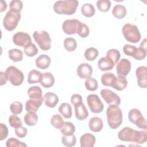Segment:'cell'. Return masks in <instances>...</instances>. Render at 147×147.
Instances as JSON below:
<instances>
[{"label": "cell", "mask_w": 147, "mask_h": 147, "mask_svg": "<svg viewBox=\"0 0 147 147\" xmlns=\"http://www.w3.org/2000/svg\"><path fill=\"white\" fill-rule=\"evenodd\" d=\"M81 12L84 16L90 18L94 16L95 9L92 4L84 3L81 7Z\"/></svg>", "instance_id": "33"}, {"label": "cell", "mask_w": 147, "mask_h": 147, "mask_svg": "<svg viewBox=\"0 0 147 147\" xmlns=\"http://www.w3.org/2000/svg\"><path fill=\"white\" fill-rule=\"evenodd\" d=\"M58 111L66 119H69L72 117V108L71 106L68 103H61L58 109Z\"/></svg>", "instance_id": "27"}, {"label": "cell", "mask_w": 147, "mask_h": 147, "mask_svg": "<svg viewBox=\"0 0 147 147\" xmlns=\"http://www.w3.org/2000/svg\"><path fill=\"white\" fill-rule=\"evenodd\" d=\"M127 85V80L125 76H118L112 87L117 91H122L126 88Z\"/></svg>", "instance_id": "30"}, {"label": "cell", "mask_w": 147, "mask_h": 147, "mask_svg": "<svg viewBox=\"0 0 147 147\" xmlns=\"http://www.w3.org/2000/svg\"><path fill=\"white\" fill-rule=\"evenodd\" d=\"M87 103L93 113H100L104 108V105L99 97L96 94H90L87 97Z\"/></svg>", "instance_id": "9"}, {"label": "cell", "mask_w": 147, "mask_h": 147, "mask_svg": "<svg viewBox=\"0 0 147 147\" xmlns=\"http://www.w3.org/2000/svg\"><path fill=\"white\" fill-rule=\"evenodd\" d=\"M27 129L24 126H20L15 128V134L19 138H24L26 136Z\"/></svg>", "instance_id": "50"}, {"label": "cell", "mask_w": 147, "mask_h": 147, "mask_svg": "<svg viewBox=\"0 0 147 147\" xmlns=\"http://www.w3.org/2000/svg\"><path fill=\"white\" fill-rule=\"evenodd\" d=\"M79 2L76 0L57 1L53 4V10L58 14L72 15L77 9Z\"/></svg>", "instance_id": "2"}, {"label": "cell", "mask_w": 147, "mask_h": 147, "mask_svg": "<svg viewBox=\"0 0 147 147\" xmlns=\"http://www.w3.org/2000/svg\"><path fill=\"white\" fill-rule=\"evenodd\" d=\"M131 70V63L125 58L118 61L116 65V71L118 76H126Z\"/></svg>", "instance_id": "13"}, {"label": "cell", "mask_w": 147, "mask_h": 147, "mask_svg": "<svg viewBox=\"0 0 147 147\" xmlns=\"http://www.w3.org/2000/svg\"><path fill=\"white\" fill-rule=\"evenodd\" d=\"M111 3L109 0H99L96 2L98 10L102 12L108 11L111 7Z\"/></svg>", "instance_id": "41"}, {"label": "cell", "mask_w": 147, "mask_h": 147, "mask_svg": "<svg viewBox=\"0 0 147 147\" xmlns=\"http://www.w3.org/2000/svg\"><path fill=\"white\" fill-rule=\"evenodd\" d=\"M25 123L29 126H35L38 122V116L34 112H28L24 116Z\"/></svg>", "instance_id": "32"}, {"label": "cell", "mask_w": 147, "mask_h": 147, "mask_svg": "<svg viewBox=\"0 0 147 147\" xmlns=\"http://www.w3.org/2000/svg\"><path fill=\"white\" fill-rule=\"evenodd\" d=\"M10 110L13 114H20L23 110V105L20 102H14L11 103Z\"/></svg>", "instance_id": "44"}, {"label": "cell", "mask_w": 147, "mask_h": 147, "mask_svg": "<svg viewBox=\"0 0 147 147\" xmlns=\"http://www.w3.org/2000/svg\"><path fill=\"white\" fill-rule=\"evenodd\" d=\"M41 75L42 74L38 70L32 69L28 74V82L30 84L38 83L40 82Z\"/></svg>", "instance_id": "29"}, {"label": "cell", "mask_w": 147, "mask_h": 147, "mask_svg": "<svg viewBox=\"0 0 147 147\" xmlns=\"http://www.w3.org/2000/svg\"><path fill=\"white\" fill-rule=\"evenodd\" d=\"M118 138L125 142L144 144L147 141V133L144 130H136L130 127H125L118 134Z\"/></svg>", "instance_id": "1"}, {"label": "cell", "mask_w": 147, "mask_h": 147, "mask_svg": "<svg viewBox=\"0 0 147 147\" xmlns=\"http://www.w3.org/2000/svg\"><path fill=\"white\" fill-rule=\"evenodd\" d=\"M146 56V49L143 48L142 47H139L137 48V52L134 56V59L137 60H141L144 59Z\"/></svg>", "instance_id": "48"}, {"label": "cell", "mask_w": 147, "mask_h": 147, "mask_svg": "<svg viewBox=\"0 0 147 147\" xmlns=\"http://www.w3.org/2000/svg\"><path fill=\"white\" fill-rule=\"evenodd\" d=\"M7 8V4L6 2L4 1H1V10H0V12L2 13L3 11L6 10Z\"/></svg>", "instance_id": "53"}, {"label": "cell", "mask_w": 147, "mask_h": 147, "mask_svg": "<svg viewBox=\"0 0 147 147\" xmlns=\"http://www.w3.org/2000/svg\"><path fill=\"white\" fill-rule=\"evenodd\" d=\"M126 9L122 5H116L114 6L112 13L113 16L117 19H122L126 15Z\"/></svg>", "instance_id": "25"}, {"label": "cell", "mask_w": 147, "mask_h": 147, "mask_svg": "<svg viewBox=\"0 0 147 147\" xmlns=\"http://www.w3.org/2000/svg\"><path fill=\"white\" fill-rule=\"evenodd\" d=\"M63 45L67 51L72 52L77 48V42L74 38L67 37L64 40Z\"/></svg>", "instance_id": "34"}, {"label": "cell", "mask_w": 147, "mask_h": 147, "mask_svg": "<svg viewBox=\"0 0 147 147\" xmlns=\"http://www.w3.org/2000/svg\"><path fill=\"white\" fill-rule=\"evenodd\" d=\"M44 104L48 107H55L59 102L58 96L53 92H47L43 96Z\"/></svg>", "instance_id": "18"}, {"label": "cell", "mask_w": 147, "mask_h": 147, "mask_svg": "<svg viewBox=\"0 0 147 147\" xmlns=\"http://www.w3.org/2000/svg\"><path fill=\"white\" fill-rule=\"evenodd\" d=\"M30 35L23 32H18L13 36V42L14 44L20 47H25L31 42Z\"/></svg>", "instance_id": "12"}, {"label": "cell", "mask_w": 147, "mask_h": 147, "mask_svg": "<svg viewBox=\"0 0 147 147\" xmlns=\"http://www.w3.org/2000/svg\"><path fill=\"white\" fill-rule=\"evenodd\" d=\"M106 57H108L109 59H110L115 65L119 60V59L121 57V54L119 51H118L116 49L113 48V49H109L107 52Z\"/></svg>", "instance_id": "36"}, {"label": "cell", "mask_w": 147, "mask_h": 147, "mask_svg": "<svg viewBox=\"0 0 147 147\" xmlns=\"http://www.w3.org/2000/svg\"><path fill=\"white\" fill-rule=\"evenodd\" d=\"M89 33L90 29L88 26L86 24L80 22L76 34H78L82 38H86L89 35Z\"/></svg>", "instance_id": "42"}, {"label": "cell", "mask_w": 147, "mask_h": 147, "mask_svg": "<svg viewBox=\"0 0 147 147\" xmlns=\"http://www.w3.org/2000/svg\"><path fill=\"white\" fill-rule=\"evenodd\" d=\"M103 126L102 119L98 117H94L90 119L88 122V127L90 129L94 132L100 131Z\"/></svg>", "instance_id": "22"}, {"label": "cell", "mask_w": 147, "mask_h": 147, "mask_svg": "<svg viewBox=\"0 0 147 147\" xmlns=\"http://www.w3.org/2000/svg\"><path fill=\"white\" fill-rule=\"evenodd\" d=\"M39 83L44 87L48 88L53 86L55 78L51 72H44L42 74Z\"/></svg>", "instance_id": "21"}, {"label": "cell", "mask_w": 147, "mask_h": 147, "mask_svg": "<svg viewBox=\"0 0 147 147\" xmlns=\"http://www.w3.org/2000/svg\"><path fill=\"white\" fill-rule=\"evenodd\" d=\"M84 85L86 88L90 91H94L97 90L98 87V83L97 80L91 77L86 79Z\"/></svg>", "instance_id": "38"}, {"label": "cell", "mask_w": 147, "mask_h": 147, "mask_svg": "<svg viewBox=\"0 0 147 147\" xmlns=\"http://www.w3.org/2000/svg\"><path fill=\"white\" fill-rule=\"evenodd\" d=\"M20 19L21 13L20 11L10 10L3 18V25L6 30L12 31L16 28Z\"/></svg>", "instance_id": "5"}, {"label": "cell", "mask_w": 147, "mask_h": 147, "mask_svg": "<svg viewBox=\"0 0 147 147\" xmlns=\"http://www.w3.org/2000/svg\"><path fill=\"white\" fill-rule=\"evenodd\" d=\"M42 102H44L43 97L39 99H32L28 100L25 103V109L27 112L37 111L39 107L41 106Z\"/></svg>", "instance_id": "17"}, {"label": "cell", "mask_w": 147, "mask_h": 147, "mask_svg": "<svg viewBox=\"0 0 147 147\" xmlns=\"http://www.w3.org/2000/svg\"><path fill=\"white\" fill-rule=\"evenodd\" d=\"M42 94L41 88L37 86L30 87L28 90V95L32 99H39L42 98Z\"/></svg>", "instance_id": "26"}, {"label": "cell", "mask_w": 147, "mask_h": 147, "mask_svg": "<svg viewBox=\"0 0 147 147\" xmlns=\"http://www.w3.org/2000/svg\"><path fill=\"white\" fill-rule=\"evenodd\" d=\"M8 128L3 123H0V141H3L8 136Z\"/></svg>", "instance_id": "49"}, {"label": "cell", "mask_w": 147, "mask_h": 147, "mask_svg": "<svg viewBox=\"0 0 147 147\" xmlns=\"http://www.w3.org/2000/svg\"><path fill=\"white\" fill-rule=\"evenodd\" d=\"M62 144L68 147H71L75 145L76 142V139L75 136L73 134L70 136H63L61 138Z\"/></svg>", "instance_id": "39"}, {"label": "cell", "mask_w": 147, "mask_h": 147, "mask_svg": "<svg viewBox=\"0 0 147 147\" xmlns=\"http://www.w3.org/2000/svg\"><path fill=\"white\" fill-rule=\"evenodd\" d=\"M100 96L109 105H119L121 98L113 91L109 89H103L100 92Z\"/></svg>", "instance_id": "10"}, {"label": "cell", "mask_w": 147, "mask_h": 147, "mask_svg": "<svg viewBox=\"0 0 147 147\" xmlns=\"http://www.w3.org/2000/svg\"><path fill=\"white\" fill-rule=\"evenodd\" d=\"M74 109L75 117L79 121L84 120L88 117V110L83 102L75 105Z\"/></svg>", "instance_id": "16"}, {"label": "cell", "mask_w": 147, "mask_h": 147, "mask_svg": "<svg viewBox=\"0 0 147 147\" xmlns=\"http://www.w3.org/2000/svg\"><path fill=\"white\" fill-rule=\"evenodd\" d=\"M71 103L75 106L77 104L81 103L83 102V99L82 96L78 94H73L71 97Z\"/></svg>", "instance_id": "51"}, {"label": "cell", "mask_w": 147, "mask_h": 147, "mask_svg": "<svg viewBox=\"0 0 147 147\" xmlns=\"http://www.w3.org/2000/svg\"><path fill=\"white\" fill-rule=\"evenodd\" d=\"M117 76L112 72H106L103 74L101 77V83L103 86L108 87H113L114 84Z\"/></svg>", "instance_id": "24"}, {"label": "cell", "mask_w": 147, "mask_h": 147, "mask_svg": "<svg viewBox=\"0 0 147 147\" xmlns=\"http://www.w3.org/2000/svg\"><path fill=\"white\" fill-rule=\"evenodd\" d=\"M33 37L40 48L43 51H48L51 48V38L49 33L45 30H36Z\"/></svg>", "instance_id": "6"}, {"label": "cell", "mask_w": 147, "mask_h": 147, "mask_svg": "<svg viewBox=\"0 0 147 147\" xmlns=\"http://www.w3.org/2000/svg\"><path fill=\"white\" fill-rule=\"evenodd\" d=\"M137 48L134 45L126 44L123 47V52L126 55L134 57L137 52Z\"/></svg>", "instance_id": "46"}, {"label": "cell", "mask_w": 147, "mask_h": 147, "mask_svg": "<svg viewBox=\"0 0 147 147\" xmlns=\"http://www.w3.org/2000/svg\"><path fill=\"white\" fill-rule=\"evenodd\" d=\"M147 68L145 66L138 67L136 71L137 79V84L140 87L146 88L147 87Z\"/></svg>", "instance_id": "14"}, {"label": "cell", "mask_w": 147, "mask_h": 147, "mask_svg": "<svg viewBox=\"0 0 147 147\" xmlns=\"http://www.w3.org/2000/svg\"><path fill=\"white\" fill-rule=\"evenodd\" d=\"M8 80L7 75L5 72H0V85L3 86L5 84Z\"/></svg>", "instance_id": "52"}, {"label": "cell", "mask_w": 147, "mask_h": 147, "mask_svg": "<svg viewBox=\"0 0 147 147\" xmlns=\"http://www.w3.org/2000/svg\"><path fill=\"white\" fill-rule=\"evenodd\" d=\"M51 63V59L50 57L45 54H42L40 55L35 61L36 65L41 69H45L48 68Z\"/></svg>", "instance_id": "20"}, {"label": "cell", "mask_w": 147, "mask_h": 147, "mask_svg": "<svg viewBox=\"0 0 147 147\" xmlns=\"http://www.w3.org/2000/svg\"><path fill=\"white\" fill-rule=\"evenodd\" d=\"M128 118L130 122L140 129L146 130V121L141 112L137 109H131L128 113Z\"/></svg>", "instance_id": "8"}, {"label": "cell", "mask_w": 147, "mask_h": 147, "mask_svg": "<svg viewBox=\"0 0 147 147\" xmlns=\"http://www.w3.org/2000/svg\"><path fill=\"white\" fill-rule=\"evenodd\" d=\"M77 74L81 79H87L91 76L92 68L88 63H82L77 68Z\"/></svg>", "instance_id": "15"}, {"label": "cell", "mask_w": 147, "mask_h": 147, "mask_svg": "<svg viewBox=\"0 0 147 147\" xmlns=\"http://www.w3.org/2000/svg\"><path fill=\"white\" fill-rule=\"evenodd\" d=\"M24 52L27 56L33 57L37 54L38 50L35 44L30 42L24 47Z\"/></svg>", "instance_id": "37"}, {"label": "cell", "mask_w": 147, "mask_h": 147, "mask_svg": "<svg viewBox=\"0 0 147 147\" xmlns=\"http://www.w3.org/2000/svg\"><path fill=\"white\" fill-rule=\"evenodd\" d=\"M64 122L62 117L58 114L53 115L51 119V125L57 129H60Z\"/></svg>", "instance_id": "40"}, {"label": "cell", "mask_w": 147, "mask_h": 147, "mask_svg": "<svg viewBox=\"0 0 147 147\" xmlns=\"http://www.w3.org/2000/svg\"><path fill=\"white\" fill-rule=\"evenodd\" d=\"M9 57L14 62H18L22 60L23 53L22 51L19 49H11L8 51Z\"/></svg>", "instance_id": "28"}, {"label": "cell", "mask_w": 147, "mask_h": 147, "mask_svg": "<svg viewBox=\"0 0 147 147\" xmlns=\"http://www.w3.org/2000/svg\"><path fill=\"white\" fill-rule=\"evenodd\" d=\"M99 54L97 49L94 47L87 48L84 52V57L88 61H94L98 57Z\"/></svg>", "instance_id": "35"}, {"label": "cell", "mask_w": 147, "mask_h": 147, "mask_svg": "<svg viewBox=\"0 0 147 147\" xmlns=\"http://www.w3.org/2000/svg\"><path fill=\"white\" fill-rule=\"evenodd\" d=\"M114 65L113 62L106 56L100 58L98 62V68L102 71L111 70Z\"/></svg>", "instance_id": "23"}, {"label": "cell", "mask_w": 147, "mask_h": 147, "mask_svg": "<svg viewBox=\"0 0 147 147\" xmlns=\"http://www.w3.org/2000/svg\"><path fill=\"white\" fill-rule=\"evenodd\" d=\"M80 21L76 19H69L64 21L62 25L63 32L68 35L76 33Z\"/></svg>", "instance_id": "11"}, {"label": "cell", "mask_w": 147, "mask_h": 147, "mask_svg": "<svg viewBox=\"0 0 147 147\" xmlns=\"http://www.w3.org/2000/svg\"><path fill=\"white\" fill-rule=\"evenodd\" d=\"M8 80L14 86H20L24 81V75L22 72L14 66L8 67L5 71Z\"/></svg>", "instance_id": "7"}, {"label": "cell", "mask_w": 147, "mask_h": 147, "mask_svg": "<svg viewBox=\"0 0 147 147\" xmlns=\"http://www.w3.org/2000/svg\"><path fill=\"white\" fill-rule=\"evenodd\" d=\"M9 7L10 10L20 12L23 8V3L20 0H13L10 2Z\"/></svg>", "instance_id": "47"}, {"label": "cell", "mask_w": 147, "mask_h": 147, "mask_svg": "<svg viewBox=\"0 0 147 147\" xmlns=\"http://www.w3.org/2000/svg\"><path fill=\"white\" fill-rule=\"evenodd\" d=\"M9 123L12 127L17 128L22 126V121L21 119L16 114L11 115L9 118Z\"/></svg>", "instance_id": "45"}, {"label": "cell", "mask_w": 147, "mask_h": 147, "mask_svg": "<svg viewBox=\"0 0 147 147\" xmlns=\"http://www.w3.org/2000/svg\"><path fill=\"white\" fill-rule=\"evenodd\" d=\"M60 131L64 136H70L74 133L75 131V126L72 122L66 121L64 122L60 129Z\"/></svg>", "instance_id": "31"}, {"label": "cell", "mask_w": 147, "mask_h": 147, "mask_svg": "<svg viewBox=\"0 0 147 147\" xmlns=\"http://www.w3.org/2000/svg\"><path fill=\"white\" fill-rule=\"evenodd\" d=\"M107 121L109 127L117 129L122 122V112L117 105H109L106 110Z\"/></svg>", "instance_id": "3"}, {"label": "cell", "mask_w": 147, "mask_h": 147, "mask_svg": "<svg viewBox=\"0 0 147 147\" xmlns=\"http://www.w3.org/2000/svg\"><path fill=\"white\" fill-rule=\"evenodd\" d=\"M122 32L126 41L131 43H137L141 40V33L137 26L131 24H126L122 26Z\"/></svg>", "instance_id": "4"}, {"label": "cell", "mask_w": 147, "mask_h": 147, "mask_svg": "<svg viewBox=\"0 0 147 147\" xmlns=\"http://www.w3.org/2000/svg\"><path fill=\"white\" fill-rule=\"evenodd\" d=\"M95 141V137L90 133H85L80 138V144L81 147H93Z\"/></svg>", "instance_id": "19"}, {"label": "cell", "mask_w": 147, "mask_h": 147, "mask_svg": "<svg viewBox=\"0 0 147 147\" xmlns=\"http://www.w3.org/2000/svg\"><path fill=\"white\" fill-rule=\"evenodd\" d=\"M6 146L7 147H21V146L26 147L27 146L26 144L13 137L9 138L6 141Z\"/></svg>", "instance_id": "43"}]
</instances>
